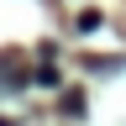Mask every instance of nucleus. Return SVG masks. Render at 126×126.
I'll return each mask as SVG.
<instances>
[{
    "mask_svg": "<svg viewBox=\"0 0 126 126\" xmlns=\"http://www.w3.org/2000/svg\"><path fill=\"white\" fill-rule=\"evenodd\" d=\"M63 116H84V94H68L63 100Z\"/></svg>",
    "mask_w": 126,
    "mask_h": 126,
    "instance_id": "obj_1",
    "label": "nucleus"
}]
</instances>
